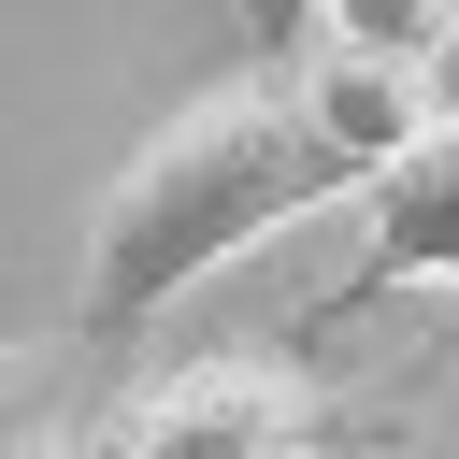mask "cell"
<instances>
[{"mask_svg": "<svg viewBox=\"0 0 459 459\" xmlns=\"http://www.w3.org/2000/svg\"><path fill=\"white\" fill-rule=\"evenodd\" d=\"M57 445V344H0V459Z\"/></svg>", "mask_w": 459, "mask_h": 459, "instance_id": "5b68a950", "label": "cell"}, {"mask_svg": "<svg viewBox=\"0 0 459 459\" xmlns=\"http://www.w3.org/2000/svg\"><path fill=\"white\" fill-rule=\"evenodd\" d=\"M230 14H244L258 57H301V43H316V0H230Z\"/></svg>", "mask_w": 459, "mask_h": 459, "instance_id": "8992f818", "label": "cell"}, {"mask_svg": "<svg viewBox=\"0 0 459 459\" xmlns=\"http://www.w3.org/2000/svg\"><path fill=\"white\" fill-rule=\"evenodd\" d=\"M402 287H445V301H459V100H430V129L359 186V258L301 301L287 359H330V330H359V316L402 301Z\"/></svg>", "mask_w": 459, "mask_h": 459, "instance_id": "3957f363", "label": "cell"}, {"mask_svg": "<svg viewBox=\"0 0 459 459\" xmlns=\"http://www.w3.org/2000/svg\"><path fill=\"white\" fill-rule=\"evenodd\" d=\"M373 172H387V158L330 129V100L301 86V57H258V72H230V86H201V100L158 115V129L129 143V172L100 186L86 273H72V330H57V344H72V359L143 344L186 287H215V273L258 258L273 230L359 201Z\"/></svg>", "mask_w": 459, "mask_h": 459, "instance_id": "6da1fadb", "label": "cell"}, {"mask_svg": "<svg viewBox=\"0 0 459 459\" xmlns=\"http://www.w3.org/2000/svg\"><path fill=\"white\" fill-rule=\"evenodd\" d=\"M430 430V387H344L287 344H201L115 402H86L43 459H387Z\"/></svg>", "mask_w": 459, "mask_h": 459, "instance_id": "7a4b0ae2", "label": "cell"}, {"mask_svg": "<svg viewBox=\"0 0 459 459\" xmlns=\"http://www.w3.org/2000/svg\"><path fill=\"white\" fill-rule=\"evenodd\" d=\"M316 43L330 57H373V72H445L459 57V0H316Z\"/></svg>", "mask_w": 459, "mask_h": 459, "instance_id": "277c9868", "label": "cell"}]
</instances>
